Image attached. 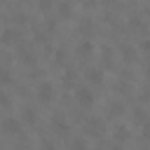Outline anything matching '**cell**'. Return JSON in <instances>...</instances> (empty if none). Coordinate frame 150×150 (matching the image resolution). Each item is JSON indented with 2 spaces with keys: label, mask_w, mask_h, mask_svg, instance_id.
<instances>
[{
  "label": "cell",
  "mask_w": 150,
  "mask_h": 150,
  "mask_svg": "<svg viewBox=\"0 0 150 150\" xmlns=\"http://www.w3.org/2000/svg\"><path fill=\"white\" fill-rule=\"evenodd\" d=\"M110 150H122V148H120V145H112V148H110Z\"/></svg>",
  "instance_id": "26"
},
{
  "label": "cell",
  "mask_w": 150,
  "mask_h": 150,
  "mask_svg": "<svg viewBox=\"0 0 150 150\" xmlns=\"http://www.w3.org/2000/svg\"><path fill=\"white\" fill-rule=\"evenodd\" d=\"M2 82H5V84L12 82V73H9V70H2Z\"/></svg>",
  "instance_id": "21"
},
{
  "label": "cell",
  "mask_w": 150,
  "mask_h": 150,
  "mask_svg": "<svg viewBox=\"0 0 150 150\" xmlns=\"http://www.w3.org/2000/svg\"><path fill=\"white\" fill-rule=\"evenodd\" d=\"M84 77H87L89 84H101V82H103V70H101V68H87Z\"/></svg>",
  "instance_id": "7"
},
{
  "label": "cell",
  "mask_w": 150,
  "mask_h": 150,
  "mask_svg": "<svg viewBox=\"0 0 150 150\" xmlns=\"http://www.w3.org/2000/svg\"><path fill=\"white\" fill-rule=\"evenodd\" d=\"M54 61L56 63H63V49H56L54 52Z\"/></svg>",
  "instance_id": "20"
},
{
  "label": "cell",
  "mask_w": 150,
  "mask_h": 150,
  "mask_svg": "<svg viewBox=\"0 0 150 150\" xmlns=\"http://www.w3.org/2000/svg\"><path fill=\"white\" fill-rule=\"evenodd\" d=\"M35 94H38V98H40L42 103H49V101L54 98V84H52L49 80H42V82H38Z\"/></svg>",
  "instance_id": "3"
},
{
  "label": "cell",
  "mask_w": 150,
  "mask_h": 150,
  "mask_svg": "<svg viewBox=\"0 0 150 150\" xmlns=\"http://www.w3.org/2000/svg\"><path fill=\"white\" fill-rule=\"evenodd\" d=\"M141 49H143V52H150V40H143V42H141Z\"/></svg>",
  "instance_id": "24"
},
{
  "label": "cell",
  "mask_w": 150,
  "mask_h": 150,
  "mask_svg": "<svg viewBox=\"0 0 150 150\" xmlns=\"http://www.w3.org/2000/svg\"><path fill=\"white\" fill-rule=\"evenodd\" d=\"M122 54H124V61H127V63L136 59V56H134V49H131L129 45H122Z\"/></svg>",
  "instance_id": "15"
},
{
  "label": "cell",
  "mask_w": 150,
  "mask_h": 150,
  "mask_svg": "<svg viewBox=\"0 0 150 150\" xmlns=\"http://www.w3.org/2000/svg\"><path fill=\"white\" fill-rule=\"evenodd\" d=\"M52 127H54V131H56L59 136H66V134H68V122H66L61 115L52 117Z\"/></svg>",
  "instance_id": "8"
},
{
  "label": "cell",
  "mask_w": 150,
  "mask_h": 150,
  "mask_svg": "<svg viewBox=\"0 0 150 150\" xmlns=\"http://www.w3.org/2000/svg\"><path fill=\"white\" fill-rule=\"evenodd\" d=\"M75 54H77L80 59H89V56L94 54V42H91L89 38H82V40L77 42V47H75Z\"/></svg>",
  "instance_id": "5"
},
{
  "label": "cell",
  "mask_w": 150,
  "mask_h": 150,
  "mask_svg": "<svg viewBox=\"0 0 150 150\" xmlns=\"http://www.w3.org/2000/svg\"><path fill=\"white\" fill-rule=\"evenodd\" d=\"M70 150H87V141L84 138H73L70 141Z\"/></svg>",
  "instance_id": "14"
},
{
  "label": "cell",
  "mask_w": 150,
  "mask_h": 150,
  "mask_svg": "<svg viewBox=\"0 0 150 150\" xmlns=\"http://www.w3.org/2000/svg\"><path fill=\"white\" fill-rule=\"evenodd\" d=\"M103 2H105V5H112V2H115V0H103Z\"/></svg>",
  "instance_id": "27"
},
{
  "label": "cell",
  "mask_w": 150,
  "mask_h": 150,
  "mask_svg": "<svg viewBox=\"0 0 150 150\" xmlns=\"http://www.w3.org/2000/svg\"><path fill=\"white\" fill-rule=\"evenodd\" d=\"M122 112H124V103H122V101H112V103L108 105V115H110V117H120Z\"/></svg>",
  "instance_id": "10"
},
{
  "label": "cell",
  "mask_w": 150,
  "mask_h": 150,
  "mask_svg": "<svg viewBox=\"0 0 150 150\" xmlns=\"http://www.w3.org/2000/svg\"><path fill=\"white\" fill-rule=\"evenodd\" d=\"M2 42H5V45L21 42V30H19V28H5V30H2Z\"/></svg>",
  "instance_id": "6"
},
{
  "label": "cell",
  "mask_w": 150,
  "mask_h": 150,
  "mask_svg": "<svg viewBox=\"0 0 150 150\" xmlns=\"http://www.w3.org/2000/svg\"><path fill=\"white\" fill-rule=\"evenodd\" d=\"M2 131H5L7 136H16V134L21 131V122H19V117L7 115V117L2 120Z\"/></svg>",
  "instance_id": "4"
},
{
  "label": "cell",
  "mask_w": 150,
  "mask_h": 150,
  "mask_svg": "<svg viewBox=\"0 0 150 150\" xmlns=\"http://www.w3.org/2000/svg\"><path fill=\"white\" fill-rule=\"evenodd\" d=\"M49 7H52V0H40V9H45V12H47Z\"/></svg>",
  "instance_id": "23"
},
{
  "label": "cell",
  "mask_w": 150,
  "mask_h": 150,
  "mask_svg": "<svg viewBox=\"0 0 150 150\" xmlns=\"http://www.w3.org/2000/svg\"><path fill=\"white\" fill-rule=\"evenodd\" d=\"M84 131H87V136L101 138L103 131H105V124H103L101 117H87V120H84Z\"/></svg>",
  "instance_id": "1"
},
{
  "label": "cell",
  "mask_w": 150,
  "mask_h": 150,
  "mask_svg": "<svg viewBox=\"0 0 150 150\" xmlns=\"http://www.w3.org/2000/svg\"><path fill=\"white\" fill-rule=\"evenodd\" d=\"M148 84H150V68H148Z\"/></svg>",
  "instance_id": "28"
},
{
  "label": "cell",
  "mask_w": 150,
  "mask_h": 150,
  "mask_svg": "<svg viewBox=\"0 0 150 150\" xmlns=\"http://www.w3.org/2000/svg\"><path fill=\"white\" fill-rule=\"evenodd\" d=\"M23 122L26 124H35L38 122V115H35L33 108H23Z\"/></svg>",
  "instance_id": "12"
},
{
  "label": "cell",
  "mask_w": 150,
  "mask_h": 150,
  "mask_svg": "<svg viewBox=\"0 0 150 150\" xmlns=\"http://www.w3.org/2000/svg\"><path fill=\"white\" fill-rule=\"evenodd\" d=\"M56 14H59L61 19H70V16H73V5H70L68 0H61V2L56 5Z\"/></svg>",
  "instance_id": "9"
},
{
  "label": "cell",
  "mask_w": 150,
  "mask_h": 150,
  "mask_svg": "<svg viewBox=\"0 0 150 150\" xmlns=\"http://www.w3.org/2000/svg\"><path fill=\"white\" fill-rule=\"evenodd\" d=\"M80 33H82V35H84V38H89V35H91V33H94V23H91V21H89V19H84V21H82V23H80Z\"/></svg>",
  "instance_id": "11"
},
{
  "label": "cell",
  "mask_w": 150,
  "mask_h": 150,
  "mask_svg": "<svg viewBox=\"0 0 150 150\" xmlns=\"http://www.w3.org/2000/svg\"><path fill=\"white\" fill-rule=\"evenodd\" d=\"M26 19H28V16H26L23 12H16V14H14V21H16V23H26Z\"/></svg>",
  "instance_id": "18"
},
{
  "label": "cell",
  "mask_w": 150,
  "mask_h": 150,
  "mask_svg": "<svg viewBox=\"0 0 150 150\" xmlns=\"http://www.w3.org/2000/svg\"><path fill=\"white\" fill-rule=\"evenodd\" d=\"M77 77V73H73V70H66V77H63V82H66V87H73V80Z\"/></svg>",
  "instance_id": "16"
},
{
  "label": "cell",
  "mask_w": 150,
  "mask_h": 150,
  "mask_svg": "<svg viewBox=\"0 0 150 150\" xmlns=\"http://www.w3.org/2000/svg\"><path fill=\"white\" fill-rule=\"evenodd\" d=\"M145 117H148V115H145L143 108H136V110H134V120H136V122H145Z\"/></svg>",
  "instance_id": "17"
},
{
  "label": "cell",
  "mask_w": 150,
  "mask_h": 150,
  "mask_svg": "<svg viewBox=\"0 0 150 150\" xmlns=\"http://www.w3.org/2000/svg\"><path fill=\"white\" fill-rule=\"evenodd\" d=\"M40 150H56V145H54L52 141H42V145H40Z\"/></svg>",
  "instance_id": "19"
},
{
  "label": "cell",
  "mask_w": 150,
  "mask_h": 150,
  "mask_svg": "<svg viewBox=\"0 0 150 150\" xmlns=\"http://www.w3.org/2000/svg\"><path fill=\"white\" fill-rule=\"evenodd\" d=\"M143 136H145V138L150 136V124H145V127H143Z\"/></svg>",
  "instance_id": "25"
},
{
  "label": "cell",
  "mask_w": 150,
  "mask_h": 150,
  "mask_svg": "<svg viewBox=\"0 0 150 150\" xmlns=\"http://www.w3.org/2000/svg\"><path fill=\"white\" fill-rule=\"evenodd\" d=\"M129 136H131V134H129V129H127V127H117V129H115V138H117L120 143H124Z\"/></svg>",
  "instance_id": "13"
},
{
  "label": "cell",
  "mask_w": 150,
  "mask_h": 150,
  "mask_svg": "<svg viewBox=\"0 0 150 150\" xmlns=\"http://www.w3.org/2000/svg\"><path fill=\"white\" fill-rule=\"evenodd\" d=\"M0 103H2V108H9V96L2 94V96H0Z\"/></svg>",
  "instance_id": "22"
},
{
  "label": "cell",
  "mask_w": 150,
  "mask_h": 150,
  "mask_svg": "<svg viewBox=\"0 0 150 150\" xmlns=\"http://www.w3.org/2000/svg\"><path fill=\"white\" fill-rule=\"evenodd\" d=\"M75 101H77L80 108H91L94 101H96V96H94V91H91L89 87H80V89L75 91Z\"/></svg>",
  "instance_id": "2"
}]
</instances>
